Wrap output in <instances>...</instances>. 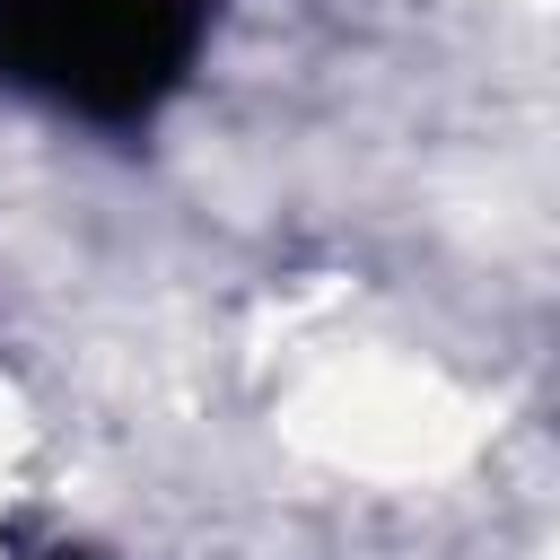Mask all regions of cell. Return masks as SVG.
<instances>
[{"label": "cell", "mask_w": 560, "mask_h": 560, "mask_svg": "<svg viewBox=\"0 0 560 560\" xmlns=\"http://www.w3.org/2000/svg\"><path fill=\"white\" fill-rule=\"evenodd\" d=\"M192 44L201 0H0V70L96 122L158 114Z\"/></svg>", "instance_id": "1"}, {"label": "cell", "mask_w": 560, "mask_h": 560, "mask_svg": "<svg viewBox=\"0 0 560 560\" xmlns=\"http://www.w3.org/2000/svg\"><path fill=\"white\" fill-rule=\"evenodd\" d=\"M61 560H88V551H61Z\"/></svg>", "instance_id": "2"}]
</instances>
